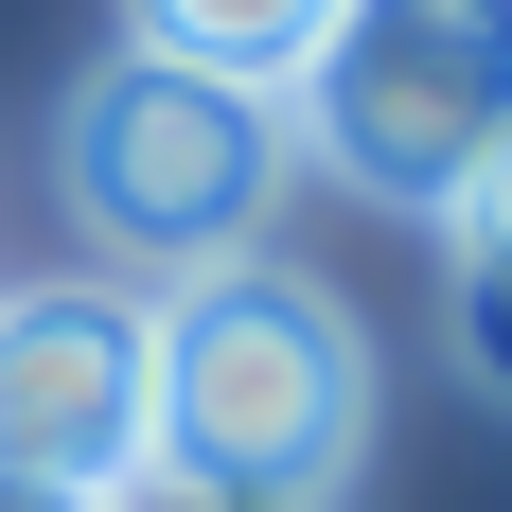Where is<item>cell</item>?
<instances>
[{
  "label": "cell",
  "instance_id": "1",
  "mask_svg": "<svg viewBox=\"0 0 512 512\" xmlns=\"http://www.w3.org/2000/svg\"><path fill=\"white\" fill-rule=\"evenodd\" d=\"M371 442V336L301 265H212L159 301V477L212 512H318Z\"/></svg>",
  "mask_w": 512,
  "mask_h": 512
},
{
  "label": "cell",
  "instance_id": "2",
  "mask_svg": "<svg viewBox=\"0 0 512 512\" xmlns=\"http://www.w3.org/2000/svg\"><path fill=\"white\" fill-rule=\"evenodd\" d=\"M301 142L265 89H212V71H159V53H106L71 124H53V195L106 248V283H212V265H265V212H283Z\"/></svg>",
  "mask_w": 512,
  "mask_h": 512
},
{
  "label": "cell",
  "instance_id": "3",
  "mask_svg": "<svg viewBox=\"0 0 512 512\" xmlns=\"http://www.w3.org/2000/svg\"><path fill=\"white\" fill-rule=\"evenodd\" d=\"M283 142L371 212H442L512 142V0H336V36L283 89Z\"/></svg>",
  "mask_w": 512,
  "mask_h": 512
},
{
  "label": "cell",
  "instance_id": "6",
  "mask_svg": "<svg viewBox=\"0 0 512 512\" xmlns=\"http://www.w3.org/2000/svg\"><path fill=\"white\" fill-rule=\"evenodd\" d=\"M442 248H460V354H477V389H512V142L442 195Z\"/></svg>",
  "mask_w": 512,
  "mask_h": 512
},
{
  "label": "cell",
  "instance_id": "5",
  "mask_svg": "<svg viewBox=\"0 0 512 512\" xmlns=\"http://www.w3.org/2000/svg\"><path fill=\"white\" fill-rule=\"evenodd\" d=\"M336 36V0H124V53L159 71H212V89H301V53Z\"/></svg>",
  "mask_w": 512,
  "mask_h": 512
},
{
  "label": "cell",
  "instance_id": "4",
  "mask_svg": "<svg viewBox=\"0 0 512 512\" xmlns=\"http://www.w3.org/2000/svg\"><path fill=\"white\" fill-rule=\"evenodd\" d=\"M159 460V301L142 283H18L0 301V477L124 495Z\"/></svg>",
  "mask_w": 512,
  "mask_h": 512
},
{
  "label": "cell",
  "instance_id": "7",
  "mask_svg": "<svg viewBox=\"0 0 512 512\" xmlns=\"http://www.w3.org/2000/svg\"><path fill=\"white\" fill-rule=\"evenodd\" d=\"M0 512H106V495H53V477H0Z\"/></svg>",
  "mask_w": 512,
  "mask_h": 512
}]
</instances>
